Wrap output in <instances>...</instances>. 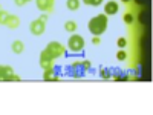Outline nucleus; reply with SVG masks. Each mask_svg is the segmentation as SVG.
<instances>
[{"label": "nucleus", "instance_id": "4", "mask_svg": "<svg viewBox=\"0 0 153 115\" xmlns=\"http://www.w3.org/2000/svg\"><path fill=\"white\" fill-rule=\"evenodd\" d=\"M29 29H31V32L34 34V35H42L43 32H45V29H46V22H43V20H40V19H37V20H32L31 22V25H29Z\"/></svg>", "mask_w": 153, "mask_h": 115}, {"label": "nucleus", "instance_id": "7", "mask_svg": "<svg viewBox=\"0 0 153 115\" xmlns=\"http://www.w3.org/2000/svg\"><path fill=\"white\" fill-rule=\"evenodd\" d=\"M118 9H120L118 3L115 2V0H109V2L104 5V14L106 16H115L118 12Z\"/></svg>", "mask_w": 153, "mask_h": 115}, {"label": "nucleus", "instance_id": "13", "mask_svg": "<svg viewBox=\"0 0 153 115\" xmlns=\"http://www.w3.org/2000/svg\"><path fill=\"white\" fill-rule=\"evenodd\" d=\"M9 16H11V12H8V11H5V9L0 11V25H5V22L8 20Z\"/></svg>", "mask_w": 153, "mask_h": 115}, {"label": "nucleus", "instance_id": "27", "mask_svg": "<svg viewBox=\"0 0 153 115\" xmlns=\"http://www.w3.org/2000/svg\"><path fill=\"white\" fill-rule=\"evenodd\" d=\"M0 11H2V6H0Z\"/></svg>", "mask_w": 153, "mask_h": 115}, {"label": "nucleus", "instance_id": "14", "mask_svg": "<svg viewBox=\"0 0 153 115\" xmlns=\"http://www.w3.org/2000/svg\"><path fill=\"white\" fill-rule=\"evenodd\" d=\"M52 77H54V68L45 69V75H43L45 80H52Z\"/></svg>", "mask_w": 153, "mask_h": 115}, {"label": "nucleus", "instance_id": "8", "mask_svg": "<svg viewBox=\"0 0 153 115\" xmlns=\"http://www.w3.org/2000/svg\"><path fill=\"white\" fill-rule=\"evenodd\" d=\"M14 74V69L11 66H6V65H0V81H6L8 77H11Z\"/></svg>", "mask_w": 153, "mask_h": 115}, {"label": "nucleus", "instance_id": "19", "mask_svg": "<svg viewBox=\"0 0 153 115\" xmlns=\"http://www.w3.org/2000/svg\"><path fill=\"white\" fill-rule=\"evenodd\" d=\"M6 81H20V77H19L17 74H12L11 77H8Z\"/></svg>", "mask_w": 153, "mask_h": 115}, {"label": "nucleus", "instance_id": "22", "mask_svg": "<svg viewBox=\"0 0 153 115\" xmlns=\"http://www.w3.org/2000/svg\"><path fill=\"white\" fill-rule=\"evenodd\" d=\"M81 65H83V68L89 69V68H91V61H89V60H83V63H81Z\"/></svg>", "mask_w": 153, "mask_h": 115}, {"label": "nucleus", "instance_id": "26", "mask_svg": "<svg viewBox=\"0 0 153 115\" xmlns=\"http://www.w3.org/2000/svg\"><path fill=\"white\" fill-rule=\"evenodd\" d=\"M25 2H26V3H28V2H31V0H25Z\"/></svg>", "mask_w": 153, "mask_h": 115}, {"label": "nucleus", "instance_id": "25", "mask_svg": "<svg viewBox=\"0 0 153 115\" xmlns=\"http://www.w3.org/2000/svg\"><path fill=\"white\" fill-rule=\"evenodd\" d=\"M123 2H124V3H127V2H130V0H123Z\"/></svg>", "mask_w": 153, "mask_h": 115}, {"label": "nucleus", "instance_id": "10", "mask_svg": "<svg viewBox=\"0 0 153 115\" xmlns=\"http://www.w3.org/2000/svg\"><path fill=\"white\" fill-rule=\"evenodd\" d=\"M11 49H12V52H14V54H22L25 51V43L22 40H14L12 45H11Z\"/></svg>", "mask_w": 153, "mask_h": 115}, {"label": "nucleus", "instance_id": "20", "mask_svg": "<svg viewBox=\"0 0 153 115\" xmlns=\"http://www.w3.org/2000/svg\"><path fill=\"white\" fill-rule=\"evenodd\" d=\"M101 77H103L104 80H109V78H110V74H109V72H107V71L103 68V69H101Z\"/></svg>", "mask_w": 153, "mask_h": 115}, {"label": "nucleus", "instance_id": "21", "mask_svg": "<svg viewBox=\"0 0 153 115\" xmlns=\"http://www.w3.org/2000/svg\"><path fill=\"white\" fill-rule=\"evenodd\" d=\"M92 43H94V45H100V43H101V38H100L98 35H95V37L92 38Z\"/></svg>", "mask_w": 153, "mask_h": 115}, {"label": "nucleus", "instance_id": "11", "mask_svg": "<svg viewBox=\"0 0 153 115\" xmlns=\"http://www.w3.org/2000/svg\"><path fill=\"white\" fill-rule=\"evenodd\" d=\"M76 28H78V25H76V22L75 20H68L66 23H65V29L68 31V32H75L76 31Z\"/></svg>", "mask_w": 153, "mask_h": 115}, {"label": "nucleus", "instance_id": "3", "mask_svg": "<svg viewBox=\"0 0 153 115\" xmlns=\"http://www.w3.org/2000/svg\"><path fill=\"white\" fill-rule=\"evenodd\" d=\"M46 51H48V52L52 55L54 58H57V57H61L63 54H65L66 48L63 46L61 43H58V42H51V43H48Z\"/></svg>", "mask_w": 153, "mask_h": 115}, {"label": "nucleus", "instance_id": "12", "mask_svg": "<svg viewBox=\"0 0 153 115\" xmlns=\"http://www.w3.org/2000/svg\"><path fill=\"white\" fill-rule=\"evenodd\" d=\"M66 6H68V9H71V11H76V9L80 8V0H68Z\"/></svg>", "mask_w": 153, "mask_h": 115}, {"label": "nucleus", "instance_id": "15", "mask_svg": "<svg viewBox=\"0 0 153 115\" xmlns=\"http://www.w3.org/2000/svg\"><path fill=\"white\" fill-rule=\"evenodd\" d=\"M83 2L89 6H100L101 3H103V0H83Z\"/></svg>", "mask_w": 153, "mask_h": 115}, {"label": "nucleus", "instance_id": "6", "mask_svg": "<svg viewBox=\"0 0 153 115\" xmlns=\"http://www.w3.org/2000/svg\"><path fill=\"white\" fill-rule=\"evenodd\" d=\"M35 3H37V8L40 11L49 14V12H52V9H54L55 0H35Z\"/></svg>", "mask_w": 153, "mask_h": 115}, {"label": "nucleus", "instance_id": "18", "mask_svg": "<svg viewBox=\"0 0 153 115\" xmlns=\"http://www.w3.org/2000/svg\"><path fill=\"white\" fill-rule=\"evenodd\" d=\"M124 22H126V23H132V22H133V16L130 14V12L124 14Z\"/></svg>", "mask_w": 153, "mask_h": 115}, {"label": "nucleus", "instance_id": "23", "mask_svg": "<svg viewBox=\"0 0 153 115\" xmlns=\"http://www.w3.org/2000/svg\"><path fill=\"white\" fill-rule=\"evenodd\" d=\"M14 3H16L17 6H25V5H26V2H25V0H14Z\"/></svg>", "mask_w": 153, "mask_h": 115}, {"label": "nucleus", "instance_id": "24", "mask_svg": "<svg viewBox=\"0 0 153 115\" xmlns=\"http://www.w3.org/2000/svg\"><path fill=\"white\" fill-rule=\"evenodd\" d=\"M38 19H40V20H43V22H46V20H48V14H43V16H40Z\"/></svg>", "mask_w": 153, "mask_h": 115}, {"label": "nucleus", "instance_id": "16", "mask_svg": "<svg viewBox=\"0 0 153 115\" xmlns=\"http://www.w3.org/2000/svg\"><path fill=\"white\" fill-rule=\"evenodd\" d=\"M126 57H127V52H126L124 49H120L118 52H117V58H118L120 61H124V60H126Z\"/></svg>", "mask_w": 153, "mask_h": 115}, {"label": "nucleus", "instance_id": "1", "mask_svg": "<svg viewBox=\"0 0 153 115\" xmlns=\"http://www.w3.org/2000/svg\"><path fill=\"white\" fill-rule=\"evenodd\" d=\"M107 25H109L107 16L106 14H98V16H95V17H92L91 20H89L87 28H89V31H91L94 35H98L100 37L101 34L106 31Z\"/></svg>", "mask_w": 153, "mask_h": 115}, {"label": "nucleus", "instance_id": "2", "mask_svg": "<svg viewBox=\"0 0 153 115\" xmlns=\"http://www.w3.org/2000/svg\"><path fill=\"white\" fill-rule=\"evenodd\" d=\"M68 48L72 51V52H80L84 48V38L80 34H72L68 40Z\"/></svg>", "mask_w": 153, "mask_h": 115}, {"label": "nucleus", "instance_id": "17", "mask_svg": "<svg viewBox=\"0 0 153 115\" xmlns=\"http://www.w3.org/2000/svg\"><path fill=\"white\" fill-rule=\"evenodd\" d=\"M117 45H118V48H120V49H124V48H126V45H127L126 37H120V38H118V42H117Z\"/></svg>", "mask_w": 153, "mask_h": 115}, {"label": "nucleus", "instance_id": "5", "mask_svg": "<svg viewBox=\"0 0 153 115\" xmlns=\"http://www.w3.org/2000/svg\"><path fill=\"white\" fill-rule=\"evenodd\" d=\"M40 66L43 69H49V68L54 66V57L51 55L46 49H43L40 52Z\"/></svg>", "mask_w": 153, "mask_h": 115}, {"label": "nucleus", "instance_id": "9", "mask_svg": "<svg viewBox=\"0 0 153 115\" xmlns=\"http://www.w3.org/2000/svg\"><path fill=\"white\" fill-rule=\"evenodd\" d=\"M5 26H8L9 29H17L20 26V19L17 16H14V14H11L8 17V20L5 22Z\"/></svg>", "mask_w": 153, "mask_h": 115}]
</instances>
